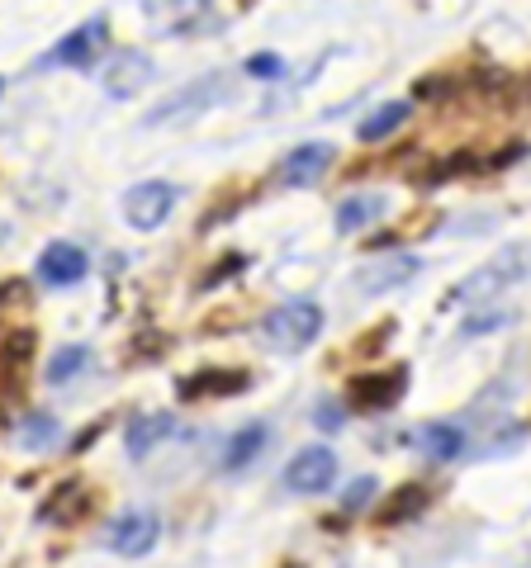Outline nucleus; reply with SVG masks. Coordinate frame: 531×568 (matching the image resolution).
I'll list each match as a JSON object with an SVG mask.
<instances>
[{
    "label": "nucleus",
    "mask_w": 531,
    "mask_h": 568,
    "mask_svg": "<svg viewBox=\"0 0 531 568\" xmlns=\"http://www.w3.org/2000/svg\"><path fill=\"white\" fill-rule=\"evenodd\" d=\"M266 342L271 351H304L309 342H318V332H323V308L309 304V298H294V304H280L275 313H266Z\"/></svg>",
    "instance_id": "nucleus-1"
},
{
    "label": "nucleus",
    "mask_w": 531,
    "mask_h": 568,
    "mask_svg": "<svg viewBox=\"0 0 531 568\" xmlns=\"http://www.w3.org/2000/svg\"><path fill=\"white\" fill-rule=\"evenodd\" d=\"M403 394H409V365L357 375L347 384V403L357 407V413H389V407L403 403Z\"/></svg>",
    "instance_id": "nucleus-2"
},
{
    "label": "nucleus",
    "mask_w": 531,
    "mask_h": 568,
    "mask_svg": "<svg viewBox=\"0 0 531 568\" xmlns=\"http://www.w3.org/2000/svg\"><path fill=\"white\" fill-rule=\"evenodd\" d=\"M522 246H512V252L499 261V265H489V271H480V275H470L465 284H455V290L447 294V304H455V308H470V304H489L499 290H508L512 280L522 275Z\"/></svg>",
    "instance_id": "nucleus-3"
},
{
    "label": "nucleus",
    "mask_w": 531,
    "mask_h": 568,
    "mask_svg": "<svg viewBox=\"0 0 531 568\" xmlns=\"http://www.w3.org/2000/svg\"><path fill=\"white\" fill-rule=\"evenodd\" d=\"M171 209H176V185H167V181H148V185H133L123 194V219H129V227H138V233L162 227Z\"/></svg>",
    "instance_id": "nucleus-4"
},
{
    "label": "nucleus",
    "mask_w": 531,
    "mask_h": 568,
    "mask_svg": "<svg viewBox=\"0 0 531 568\" xmlns=\"http://www.w3.org/2000/svg\"><path fill=\"white\" fill-rule=\"evenodd\" d=\"M252 388V375L247 369H200L176 384V398L181 403H200V398H233V394H247Z\"/></svg>",
    "instance_id": "nucleus-5"
},
{
    "label": "nucleus",
    "mask_w": 531,
    "mask_h": 568,
    "mask_svg": "<svg viewBox=\"0 0 531 568\" xmlns=\"http://www.w3.org/2000/svg\"><path fill=\"white\" fill-rule=\"evenodd\" d=\"M332 478H338V455L313 446V450H299L285 469V488L290 493H323Z\"/></svg>",
    "instance_id": "nucleus-6"
},
{
    "label": "nucleus",
    "mask_w": 531,
    "mask_h": 568,
    "mask_svg": "<svg viewBox=\"0 0 531 568\" xmlns=\"http://www.w3.org/2000/svg\"><path fill=\"white\" fill-rule=\"evenodd\" d=\"M157 545V517L152 511H123V517L110 526V549L123 559H143Z\"/></svg>",
    "instance_id": "nucleus-7"
},
{
    "label": "nucleus",
    "mask_w": 531,
    "mask_h": 568,
    "mask_svg": "<svg viewBox=\"0 0 531 568\" xmlns=\"http://www.w3.org/2000/svg\"><path fill=\"white\" fill-rule=\"evenodd\" d=\"M328 166H332V148H328V142H304V148H294L285 162H280V181H285L290 190H304Z\"/></svg>",
    "instance_id": "nucleus-8"
},
{
    "label": "nucleus",
    "mask_w": 531,
    "mask_h": 568,
    "mask_svg": "<svg viewBox=\"0 0 531 568\" xmlns=\"http://www.w3.org/2000/svg\"><path fill=\"white\" fill-rule=\"evenodd\" d=\"M228 95V81L223 77H200L190 85V91H181V95H171L167 104H157V123H167V119H176V114H200V110H209V104H219Z\"/></svg>",
    "instance_id": "nucleus-9"
},
{
    "label": "nucleus",
    "mask_w": 531,
    "mask_h": 568,
    "mask_svg": "<svg viewBox=\"0 0 531 568\" xmlns=\"http://www.w3.org/2000/svg\"><path fill=\"white\" fill-rule=\"evenodd\" d=\"M81 275H86V252L72 242H52L39 256V280L52 284V290H67V284H77Z\"/></svg>",
    "instance_id": "nucleus-10"
},
{
    "label": "nucleus",
    "mask_w": 531,
    "mask_h": 568,
    "mask_svg": "<svg viewBox=\"0 0 531 568\" xmlns=\"http://www.w3.org/2000/svg\"><path fill=\"white\" fill-rule=\"evenodd\" d=\"M148 81H152V62L143 58V52H119V58L110 62V71H104V91H110L114 100L138 95Z\"/></svg>",
    "instance_id": "nucleus-11"
},
{
    "label": "nucleus",
    "mask_w": 531,
    "mask_h": 568,
    "mask_svg": "<svg viewBox=\"0 0 531 568\" xmlns=\"http://www.w3.org/2000/svg\"><path fill=\"white\" fill-rule=\"evenodd\" d=\"M104 39H110V24H104V20H86L81 29H72L58 43V62H67V67H91L96 52L104 48Z\"/></svg>",
    "instance_id": "nucleus-12"
},
{
    "label": "nucleus",
    "mask_w": 531,
    "mask_h": 568,
    "mask_svg": "<svg viewBox=\"0 0 531 568\" xmlns=\"http://www.w3.org/2000/svg\"><path fill=\"white\" fill-rule=\"evenodd\" d=\"M428 503H432V493L422 488V484H403V488H394L380 503V511H375V526H403V521H413V517H422L428 511Z\"/></svg>",
    "instance_id": "nucleus-13"
},
{
    "label": "nucleus",
    "mask_w": 531,
    "mask_h": 568,
    "mask_svg": "<svg viewBox=\"0 0 531 568\" xmlns=\"http://www.w3.org/2000/svg\"><path fill=\"white\" fill-rule=\"evenodd\" d=\"M176 432V417L171 413H152V417H133L129 422V436H123V446H129V455L133 459H143V455H152L162 440Z\"/></svg>",
    "instance_id": "nucleus-14"
},
{
    "label": "nucleus",
    "mask_w": 531,
    "mask_h": 568,
    "mask_svg": "<svg viewBox=\"0 0 531 568\" xmlns=\"http://www.w3.org/2000/svg\"><path fill=\"white\" fill-rule=\"evenodd\" d=\"M209 0H143V14L157 24V29H190L194 20L204 14Z\"/></svg>",
    "instance_id": "nucleus-15"
},
{
    "label": "nucleus",
    "mask_w": 531,
    "mask_h": 568,
    "mask_svg": "<svg viewBox=\"0 0 531 568\" xmlns=\"http://www.w3.org/2000/svg\"><path fill=\"white\" fill-rule=\"evenodd\" d=\"M413 446L432 459H455L465 450V436H460V426H451V422H428L413 432Z\"/></svg>",
    "instance_id": "nucleus-16"
},
{
    "label": "nucleus",
    "mask_w": 531,
    "mask_h": 568,
    "mask_svg": "<svg viewBox=\"0 0 531 568\" xmlns=\"http://www.w3.org/2000/svg\"><path fill=\"white\" fill-rule=\"evenodd\" d=\"M91 507V493H86V484H62V488H52V497L39 507V521H77L81 511Z\"/></svg>",
    "instance_id": "nucleus-17"
},
{
    "label": "nucleus",
    "mask_w": 531,
    "mask_h": 568,
    "mask_svg": "<svg viewBox=\"0 0 531 568\" xmlns=\"http://www.w3.org/2000/svg\"><path fill=\"white\" fill-rule=\"evenodd\" d=\"M33 346H39V336L29 327H14V332L0 336V379L24 375V365L33 361Z\"/></svg>",
    "instance_id": "nucleus-18"
},
{
    "label": "nucleus",
    "mask_w": 531,
    "mask_h": 568,
    "mask_svg": "<svg viewBox=\"0 0 531 568\" xmlns=\"http://www.w3.org/2000/svg\"><path fill=\"white\" fill-rule=\"evenodd\" d=\"M266 436H271V432H266V426L261 422H252V426H242V432L233 436V440H228V450H223V469L228 474H238V469H247V465H252V459L266 450Z\"/></svg>",
    "instance_id": "nucleus-19"
},
{
    "label": "nucleus",
    "mask_w": 531,
    "mask_h": 568,
    "mask_svg": "<svg viewBox=\"0 0 531 568\" xmlns=\"http://www.w3.org/2000/svg\"><path fill=\"white\" fill-rule=\"evenodd\" d=\"M380 213H384L380 194H347V200L338 204V233H357V227L375 223Z\"/></svg>",
    "instance_id": "nucleus-20"
},
{
    "label": "nucleus",
    "mask_w": 531,
    "mask_h": 568,
    "mask_svg": "<svg viewBox=\"0 0 531 568\" xmlns=\"http://www.w3.org/2000/svg\"><path fill=\"white\" fill-rule=\"evenodd\" d=\"M409 114H413V104H403V100H394V104H380V110L370 114L357 133H361V142H380V138H389L394 129H403V123H409Z\"/></svg>",
    "instance_id": "nucleus-21"
},
{
    "label": "nucleus",
    "mask_w": 531,
    "mask_h": 568,
    "mask_svg": "<svg viewBox=\"0 0 531 568\" xmlns=\"http://www.w3.org/2000/svg\"><path fill=\"white\" fill-rule=\"evenodd\" d=\"M58 432H62V426H58V417H48V413H33V417L20 426V446L39 455V450H48L52 440H58Z\"/></svg>",
    "instance_id": "nucleus-22"
},
{
    "label": "nucleus",
    "mask_w": 531,
    "mask_h": 568,
    "mask_svg": "<svg viewBox=\"0 0 531 568\" xmlns=\"http://www.w3.org/2000/svg\"><path fill=\"white\" fill-rule=\"evenodd\" d=\"M86 365H91V351H86V346H67V351L52 355V365H48V384H67V379H77Z\"/></svg>",
    "instance_id": "nucleus-23"
},
{
    "label": "nucleus",
    "mask_w": 531,
    "mask_h": 568,
    "mask_svg": "<svg viewBox=\"0 0 531 568\" xmlns=\"http://www.w3.org/2000/svg\"><path fill=\"white\" fill-rule=\"evenodd\" d=\"M418 271V261H384V271H365L361 275V290H389V284L409 280Z\"/></svg>",
    "instance_id": "nucleus-24"
},
{
    "label": "nucleus",
    "mask_w": 531,
    "mask_h": 568,
    "mask_svg": "<svg viewBox=\"0 0 531 568\" xmlns=\"http://www.w3.org/2000/svg\"><path fill=\"white\" fill-rule=\"evenodd\" d=\"M375 493H380V488H375V478H370V474H365V478H351V488L342 493V511H361Z\"/></svg>",
    "instance_id": "nucleus-25"
},
{
    "label": "nucleus",
    "mask_w": 531,
    "mask_h": 568,
    "mask_svg": "<svg viewBox=\"0 0 531 568\" xmlns=\"http://www.w3.org/2000/svg\"><path fill=\"white\" fill-rule=\"evenodd\" d=\"M247 77H257V81H280V77H285V62H280L275 52H257V58L247 62Z\"/></svg>",
    "instance_id": "nucleus-26"
},
{
    "label": "nucleus",
    "mask_w": 531,
    "mask_h": 568,
    "mask_svg": "<svg viewBox=\"0 0 531 568\" xmlns=\"http://www.w3.org/2000/svg\"><path fill=\"white\" fill-rule=\"evenodd\" d=\"M242 265H247V256H223V261H214V271H209L204 280H200V290H214V284H223V280H233L238 271H242Z\"/></svg>",
    "instance_id": "nucleus-27"
},
{
    "label": "nucleus",
    "mask_w": 531,
    "mask_h": 568,
    "mask_svg": "<svg viewBox=\"0 0 531 568\" xmlns=\"http://www.w3.org/2000/svg\"><path fill=\"white\" fill-rule=\"evenodd\" d=\"M389 336H394V323H380L375 332H365L361 342H357V355H375V351H384Z\"/></svg>",
    "instance_id": "nucleus-28"
},
{
    "label": "nucleus",
    "mask_w": 531,
    "mask_h": 568,
    "mask_svg": "<svg viewBox=\"0 0 531 568\" xmlns=\"http://www.w3.org/2000/svg\"><path fill=\"white\" fill-rule=\"evenodd\" d=\"M342 422H347V417L338 413V407H318V426H323V432H338Z\"/></svg>",
    "instance_id": "nucleus-29"
},
{
    "label": "nucleus",
    "mask_w": 531,
    "mask_h": 568,
    "mask_svg": "<svg viewBox=\"0 0 531 568\" xmlns=\"http://www.w3.org/2000/svg\"><path fill=\"white\" fill-rule=\"evenodd\" d=\"M447 85H451V77H447V81H422V85H418V95H422V100H432V95L447 91Z\"/></svg>",
    "instance_id": "nucleus-30"
},
{
    "label": "nucleus",
    "mask_w": 531,
    "mask_h": 568,
    "mask_svg": "<svg viewBox=\"0 0 531 568\" xmlns=\"http://www.w3.org/2000/svg\"><path fill=\"white\" fill-rule=\"evenodd\" d=\"M280 568H304V564H280Z\"/></svg>",
    "instance_id": "nucleus-31"
},
{
    "label": "nucleus",
    "mask_w": 531,
    "mask_h": 568,
    "mask_svg": "<svg viewBox=\"0 0 531 568\" xmlns=\"http://www.w3.org/2000/svg\"><path fill=\"white\" fill-rule=\"evenodd\" d=\"M0 91H6V81H0Z\"/></svg>",
    "instance_id": "nucleus-32"
},
{
    "label": "nucleus",
    "mask_w": 531,
    "mask_h": 568,
    "mask_svg": "<svg viewBox=\"0 0 531 568\" xmlns=\"http://www.w3.org/2000/svg\"><path fill=\"white\" fill-rule=\"evenodd\" d=\"M0 422H6V417H0Z\"/></svg>",
    "instance_id": "nucleus-33"
}]
</instances>
